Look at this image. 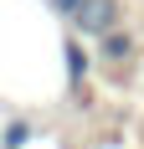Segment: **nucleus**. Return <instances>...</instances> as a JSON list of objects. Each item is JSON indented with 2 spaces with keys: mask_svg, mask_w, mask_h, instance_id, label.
Returning <instances> with one entry per match:
<instances>
[{
  "mask_svg": "<svg viewBox=\"0 0 144 149\" xmlns=\"http://www.w3.org/2000/svg\"><path fill=\"white\" fill-rule=\"evenodd\" d=\"M31 139H36V123L31 118H10L5 129H0V149H26Z\"/></svg>",
  "mask_w": 144,
  "mask_h": 149,
  "instance_id": "obj_4",
  "label": "nucleus"
},
{
  "mask_svg": "<svg viewBox=\"0 0 144 149\" xmlns=\"http://www.w3.org/2000/svg\"><path fill=\"white\" fill-rule=\"evenodd\" d=\"M77 5H82V0H52V10H57L62 21H72V15H77Z\"/></svg>",
  "mask_w": 144,
  "mask_h": 149,
  "instance_id": "obj_5",
  "label": "nucleus"
},
{
  "mask_svg": "<svg viewBox=\"0 0 144 149\" xmlns=\"http://www.w3.org/2000/svg\"><path fill=\"white\" fill-rule=\"evenodd\" d=\"M62 67H67V88H72V93L82 88V82H87V72H93V52L82 46V36H77V31L62 41Z\"/></svg>",
  "mask_w": 144,
  "mask_h": 149,
  "instance_id": "obj_2",
  "label": "nucleus"
},
{
  "mask_svg": "<svg viewBox=\"0 0 144 149\" xmlns=\"http://www.w3.org/2000/svg\"><path fill=\"white\" fill-rule=\"evenodd\" d=\"M72 26H77V36H82V41H98L103 31L124 26V0H82V5H77V15H72Z\"/></svg>",
  "mask_w": 144,
  "mask_h": 149,
  "instance_id": "obj_1",
  "label": "nucleus"
},
{
  "mask_svg": "<svg viewBox=\"0 0 144 149\" xmlns=\"http://www.w3.org/2000/svg\"><path fill=\"white\" fill-rule=\"evenodd\" d=\"M98 46H103V62H129V57H139V36H134L129 26H113V31H103L98 36Z\"/></svg>",
  "mask_w": 144,
  "mask_h": 149,
  "instance_id": "obj_3",
  "label": "nucleus"
}]
</instances>
